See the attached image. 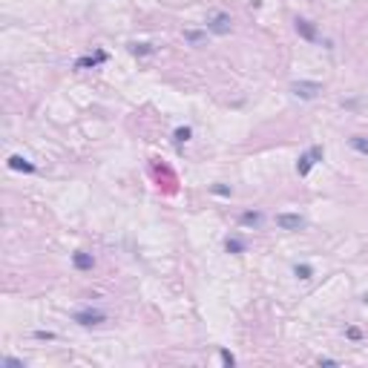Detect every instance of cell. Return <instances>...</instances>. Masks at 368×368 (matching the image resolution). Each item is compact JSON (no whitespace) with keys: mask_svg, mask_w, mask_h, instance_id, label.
<instances>
[{"mask_svg":"<svg viewBox=\"0 0 368 368\" xmlns=\"http://www.w3.org/2000/svg\"><path fill=\"white\" fill-rule=\"evenodd\" d=\"M311 156H314V159H317V161H322V156H325V150H322V147H311Z\"/></svg>","mask_w":368,"mask_h":368,"instance_id":"21","label":"cell"},{"mask_svg":"<svg viewBox=\"0 0 368 368\" xmlns=\"http://www.w3.org/2000/svg\"><path fill=\"white\" fill-rule=\"evenodd\" d=\"M348 144H351V150L360 152V156H368V135H351Z\"/></svg>","mask_w":368,"mask_h":368,"instance_id":"14","label":"cell"},{"mask_svg":"<svg viewBox=\"0 0 368 368\" xmlns=\"http://www.w3.org/2000/svg\"><path fill=\"white\" fill-rule=\"evenodd\" d=\"M107 58H109V55L104 49H95V55H84V58L75 61V69H95V66L107 64Z\"/></svg>","mask_w":368,"mask_h":368,"instance_id":"5","label":"cell"},{"mask_svg":"<svg viewBox=\"0 0 368 368\" xmlns=\"http://www.w3.org/2000/svg\"><path fill=\"white\" fill-rule=\"evenodd\" d=\"M9 170H17V173H35L37 167L32 164L29 159H23V156H9Z\"/></svg>","mask_w":368,"mask_h":368,"instance_id":"7","label":"cell"},{"mask_svg":"<svg viewBox=\"0 0 368 368\" xmlns=\"http://www.w3.org/2000/svg\"><path fill=\"white\" fill-rule=\"evenodd\" d=\"M210 193H213V196H227V199H230L233 190L227 187V184H213V187H210Z\"/></svg>","mask_w":368,"mask_h":368,"instance_id":"18","label":"cell"},{"mask_svg":"<svg viewBox=\"0 0 368 368\" xmlns=\"http://www.w3.org/2000/svg\"><path fill=\"white\" fill-rule=\"evenodd\" d=\"M72 265L78 267V270H92L95 267V256L87 250H75L72 253Z\"/></svg>","mask_w":368,"mask_h":368,"instance_id":"8","label":"cell"},{"mask_svg":"<svg viewBox=\"0 0 368 368\" xmlns=\"http://www.w3.org/2000/svg\"><path fill=\"white\" fill-rule=\"evenodd\" d=\"M184 41L193 46L204 44V41H207V29H184Z\"/></svg>","mask_w":368,"mask_h":368,"instance_id":"11","label":"cell"},{"mask_svg":"<svg viewBox=\"0 0 368 368\" xmlns=\"http://www.w3.org/2000/svg\"><path fill=\"white\" fill-rule=\"evenodd\" d=\"M35 339H55L52 331H35Z\"/></svg>","mask_w":368,"mask_h":368,"instance_id":"22","label":"cell"},{"mask_svg":"<svg viewBox=\"0 0 368 368\" xmlns=\"http://www.w3.org/2000/svg\"><path fill=\"white\" fill-rule=\"evenodd\" d=\"M314 164H317V159L311 156V150H308V152H302V156H299V161H296V173H299V176H308Z\"/></svg>","mask_w":368,"mask_h":368,"instance_id":"9","label":"cell"},{"mask_svg":"<svg viewBox=\"0 0 368 368\" xmlns=\"http://www.w3.org/2000/svg\"><path fill=\"white\" fill-rule=\"evenodd\" d=\"M219 357H222L224 365H236V357H233L230 351H224V348H222V351H219Z\"/></svg>","mask_w":368,"mask_h":368,"instance_id":"20","label":"cell"},{"mask_svg":"<svg viewBox=\"0 0 368 368\" xmlns=\"http://www.w3.org/2000/svg\"><path fill=\"white\" fill-rule=\"evenodd\" d=\"M294 274L299 276V279H311V276H314V267H311V265H296Z\"/></svg>","mask_w":368,"mask_h":368,"instance_id":"16","label":"cell"},{"mask_svg":"<svg viewBox=\"0 0 368 368\" xmlns=\"http://www.w3.org/2000/svg\"><path fill=\"white\" fill-rule=\"evenodd\" d=\"M0 365H3V368H23L26 362L17 360V357H3V360H0Z\"/></svg>","mask_w":368,"mask_h":368,"instance_id":"17","label":"cell"},{"mask_svg":"<svg viewBox=\"0 0 368 368\" xmlns=\"http://www.w3.org/2000/svg\"><path fill=\"white\" fill-rule=\"evenodd\" d=\"M190 138H193V130H190V127H179V130L173 132V141H176L179 147H181V144H187Z\"/></svg>","mask_w":368,"mask_h":368,"instance_id":"15","label":"cell"},{"mask_svg":"<svg viewBox=\"0 0 368 368\" xmlns=\"http://www.w3.org/2000/svg\"><path fill=\"white\" fill-rule=\"evenodd\" d=\"M224 250H227V253H236V256H239V253L247 250V245L242 242V239H236V236H227V239H224Z\"/></svg>","mask_w":368,"mask_h":368,"instance_id":"12","label":"cell"},{"mask_svg":"<svg viewBox=\"0 0 368 368\" xmlns=\"http://www.w3.org/2000/svg\"><path fill=\"white\" fill-rule=\"evenodd\" d=\"M75 322L81 325V328H95V325H104L107 322V314L98 308H84V311H75Z\"/></svg>","mask_w":368,"mask_h":368,"instance_id":"3","label":"cell"},{"mask_svg":"<svg viewBox=\"0 0 368 368\" xmlns=\"http://www.w3.org/2000/svg\"><path fill=\"white\" fill-rule=\"evenodd\" d=\"M276 224H279L282 230L296 233V230H302L305 227V219L299 216V213H279V216H276Z\"/></svg>","mask_w":368,"mask_h":368,"instance_id":"4","label":"cell"},{"mask_svg":"<svg viewBox=\"0 0 368 368\" xmlns=\"http://www.w3.org/2000/svg\"><path fill=\"white\" fill-rule=\"evenodd\" d=\"M204 29H207L210 35L224 37V35H230V32H233V21H230L227 12H210V15H207V26H204Z\"/></svg>","mask_w":368,"mask_h":368,"instance_id":"1","label":"cell"},{"mask_svg":"<svg viewBox=\"0 0 368 368\" xmlns=\"http://www.w3.org/2000/svg\"><path fill=\"white\" fill-rule=\"evenodd\" d=\"M239 222L245 224V227H259L262 224V213L259 210H245V213L239 216Z\"/></svg>","mask_w":368,"mask_h":368,"instance_id":"10","label":"cell"},{"mask_svg":"<svg viewBox=\"0 0 368 368\" xmlns=\"http://www.w3.org/2000/svg\"><path fill=\"white\" fill-rule=\"evenodd\" d=\"M319 365H337V360H331V357H319Z\"/></svg>","mask_w":368,"mask_h":368,"instance_id":"23","label":"cell"},{"mask_svg":"<svg viewBox=\"0 0 368 368\" xmlns=\"http://www.w3.org/2000/svg\"><path fill=\"white\" fill-rule=\"evenodd\" d=\"M345 337L351 339V342H360V339H362V331H360V328H354V325H351V328H345Z\"/></svg>","mask_w":368,"mask_h":368,"instance_id":"19","label":"cell"},{"mask_svg":"<svg viewBox=\"0 0 368 368\" xmlns=\"http://www.w3.org/2000/svg\"><path fill=\"white\" fill-rule=\"evenodd\" d=\"M290 92H294L299 101H314V98L322 92V84H319V81H294V84H290Z\"/></svg>","mask_w":368,"mask_h":368,"instance_id":"2","label":"cell"},{"mask_svg":"<svg viewBox=\"0 0 368 368\" xmlns=\"http://www.w3.org/2000/svg\"><path fill=\"white\" fill-rule=\"evenodd\" d=\"M294 29H296V35L302 37V41H311V44L319 37V35H317V26H314L308 17H296V21H294Z\"/></svg>","mask_w":368,"mask_h":368,"instance_id":"6","label":"cell"},{"mask_svg":"<svg viewBox=\"0 0 368 368\" xmlns=\"http://www.w3.org/2000/svg\"><path fill=\"white\" fill-rule=\"evenodd\" d=\"M127 49H130V55H135V58H144V55H152V52H156V46L152 44H127Z\"/></svg>","mask_w":368,"mask_h":368,"instance_id":"13","label":"cell"}]
</instances>
